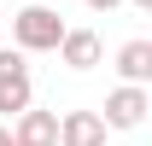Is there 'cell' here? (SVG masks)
Returning a JSON list of instances; mask_svg holds the SVG:
<instances>
[{"label": "cell", "instance_id": "7", "mask_svg": "<svg viewBox=\"0 0 152 146\" xmlns=\"http://www.w3.org/2000/svg\"><path fill=\"white\" fill-rule=\"evenodd\" d=\"M117 76L123 82H152V41H123L117 47Z\"/></svg>", "mask_w": 152, "mask_h": 146}, {"label": "cell", "instance_id": "6", "mask_svg": "<svg viewBox=\"0 0 152 146\" xmlns=\"http://www.w3.org/2000/svg\"><path fill=\"white\" fill-rule=\"evenodd\" d=\"M58 146H105V117L99 111H64L58 117Z\"/></svg>", "mask_w": 152, "mask_h": 146}, {"label": "cell", "instance_id": "5", "mask_svg": "<svg viewBox=\"0 0 152 146\" xmlns=\"http://www.w3.org/2000/svg\"><path fill=\"white\" fill-rule=\"evenodd\" d=\"M58 58H64V70H94L99 64V53H105V47H99V35L94 29H64V35H58V47H53Z\"/></svg>", "mask_w": 152, "mask_h": 146}, {"label": "cell", "instance_id": "8", "mask_svg": "<svg viewBox=\"0 0 152 146\" xmlns=\"http://www.w3.org/2000/svg\"><path fill=\"white\" fill-rule=\"evenodd\" d=\"M82 6H88V12H117L123 0H82Z\"/></svg>", "mask_w": 152, "mask_h": 146}, {"label": "cell", "instance_id": "1", "mask_svg": "<svg viewBox=\"0 0 152 146\" xmlns=\"http://www.w3.org/2000/svg\"><path fill=\"white\" fill-rule=\"evenodd\" d=\"M58 35H64V18H58L53 6H23V12H12V47H18V53H53Z\"/></svg>", "mask_w": 152, "mask_h": 146}, {"label": "cell", "instance_id": "2", "mask_svg": "<svg viewBox=\"0 0 152 146\" xmlns=\"http://www.w3.org/2000/svg\"><path fill=\"white\" fill-rule=\"evenodd\" d=\"M146 111H152V93H146V82H117L111 93H105V128H140L146 123Z\"/></svg>", "mask_w": 152, "mask_h": 146}, {"label": "cell", "instance_id": "3", "mask_svg": "<svg viewBox=\"0 0 152 146\" xmlns=\"http://www.w3.org/2000/svg\"><path fill=\"white\" fill-rule=\"evenodd\" d=\"M29 99H35V88H29L23 53H18V47H0V117H18Z\"/></svg>", "mask_w": 152, "mask_h": 146}, {"label": "cell", "instance_id": "4", "mask_svg": "<svg viewBox=\"0 0 152 146\" xmlns=\"http://www.w3.org/2000/svg\"><path fill=\"white\" fill-rule=\"evenodd\" d=\"M12 140H18V146H58V117L23 105L18 117H12Z\"/></svg>", "mask_w": 152, "mask_h": 146}, {"label": "cell", "instance_id": "9", "mask_svg": "<svg viewBox=\"0 0 152 146\" xmlns=\"http://www.w3.org/2000/svg\"><path fill=\"white\" fill-rule=\"evenodd\" d=\"M0 146H12V128H6V123H0Z\"/></svg>", "mask_w": 152, "mask_h": 146}]
</instances>
